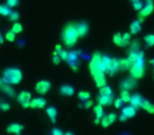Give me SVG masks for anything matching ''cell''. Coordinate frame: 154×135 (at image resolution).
Instances as JSON below:
<instances>
[{
  "mask_svg": "<svg viewBox=\"0 0 154 135\" xmlns=\"http://www.w3.org/2000/svg\"><path fill=\"white\" fill-rule=\"evenodd\" d=\"M89 70H90L91 76L93 77L95 84L98 88L107 84V78H106L107 71H106L103 61H101V54L99 52H95L93 54L90 63H89Z\"/></svg>",
  "mask_w": 154,
  "mask_h": 135,
  "instance_id": "cell-1",
  "label": "cell"
},
{
  "mask_svg": "<svg viewBox=\"0 0 154 135\" xmlns=\"http://www.w3.org/2000/svg\"><path fill=\"white\" fill-rule=\"evenodd\" d=\"M60 36H61L62 42L64 43V45H66V48L74 47L77 43L78 38H79L78 33H77V31H76V28H75V23L70 22V23L66 24V26H63V29H62Z\"/></svg>",
  "mask_w": 154,
  "mask_h": 135,
  "instance_id": "cell-2",
  "label": "cell"
},
{
  "mask_svg": "<svg viewBox=\"0 0 154 135\" xmlns=\"http://www.w3.org/2000/svg\"><path fill=\"white\" fill-rule=\"evenodd\" d=\"M22 72L18 68H7L2 72V82L10 84H18L22 80Z\"/></svg>",
  "mask_w": 154,
  "mask_h": 135,
  "instance_id": "cell-3",
  "label": "cell"
},
{
  "mask_svg": "<svg viewBox=\"0 0 154 135\" xmlns=\"http://www.w3.org/2000/svg\"><path fill=\"white\" fill-rule=\"evenodd\" d=\"M145 58H140V59L136 60V61L131 63L130 69V76H132L135 79H140L143 75H145Z\"/></svg>",
  "mask_w": 154,
  "mask_h": 135,
  "instance_id": "cell-4",
  "label": "cell"
},
{
  "mask_svg": "<svg viewBox=\"0 0 154 135\" xmlns=\"http://www.w3.org/2000/svg\"><path fill=\"white\" fill-rule=\"evenodd\" d=\"M113 42L116 47L125 48L128 47L131 42V33H116L113 36Z\"/></svg>",
  "mask_w": 154,
  "mask_h": 135,
  "instance_id": "cell-5",
  "label": "cell"
},
{
  "mask_svg": "<svg viewBox=\"0 0 154 135\" xmlns=\"http://www.w3.org/2000/svg\"><path fill=\"white\" fill-rule=\"evenodd\" d=\"M66 62L73 71H78V69H79V51H75L74 50V51L69 52Z\"/></svg>",
  "mask_w": 154,
  "mask_h": 135,
  "instance_id": "cell-6",
  "label": "cell"
},
{
  "mask_svg": "<svg viewBox=\"0 0 154 135\" xmlns=\"http://www.w3.org/2000/svg\"><path fill=\"white\" fill-rule=\"evenodd\" d=\"M16 99H17V103H19L22 108L28 109V108H30L32 94H31L29 91H22V92H20L19 94L16 96Z\"/></svg>",
  "mask_w": 154,
  "mask_h": 135,
  "instance_id": "cell-7",
  "label": "cell"
},
{
  "mask_svg": "<svg viewBox=\"0 0 154 135\" xmlns=\"http://www.w3.org/2000/svg\"><path fill=\"white\" fill-rule=\"evenodd\" d=\"M136 108H134L133 106H128V107L122 108V113L119 115V120L120 121H126V120L130 119V118L134 117L136 115Z\"/></svg>",
  "mask_w": 154,
  "mask_h": 135,
  "instance_id": "cell-8",
  "label": "cell"
},
{
  "mask_svg": "<svg viewBox=\"0 0 154 135\" xmlns=\"http://www.w3.org/2000/svg\"><path fill=\"white\" fill-rule=\"evenodd\" d=\"M51 87H52V84L49 80L42 79V80H39V81L35 84V91H36L39 95H45L51 90Z\"/></svg>",
  "mask_w": 154,
  "mask_h": 135,
  "instance_id": "cell-9",
  "label": "cell"
},
{
  "mask_svg": "<svg viewBox=\"0 0 154 135\" xmlns=\"http://www.w3.org/2000/svg\"><path fill=\"white\" fill-rule=\"evenodd\" d=\"M153 11H154L153 1H151V2H147L145 7H143L140 11H138L139 12V13H138V19L143 22V20L148 17V16H150L152 13H153Z\"/></svg>",
  "mask_w": 154,
  "mask_h": 135,
  "instance_id": "cell-10",
  "label": "cell"
},
{
  "mask_svg": "<svg viewBox=\"0 0 154 135\" xmlns=\"http://www.w3.org/2000/svg\"><path fill=\"white\" fill-rule=\"evenodd\" d=\"M135 87H136V79L133 78L132 76L125 78V79H122V81L119 82L120 90L131 91V90H133V89H135Z\"/></svg>",
  "mask_w": 154,
  "mask_h": 135,
  "instance_id": "cell-11",
  "label": "cell"
},
{
  "mask_svg": "<svg viewBox=\"0 0 154 135\" xmlns=\"http://www.w3.org/2000/svg\"><path fill=\"white\" fill-rule=\"evenodd\" d=\"M116 119H117V115L115 113H109L108 115H103V117L100 120V124L103 128H108L112 124H114Z\"/></svg>",
  "mask_w": 154,
  "mask_h": 135,
  "instance_id": "cell-12",
  "label": "cell"
},
{
  "mask_svg": "<svg viewBox=\"0 0 154 135\" xmlns=\"http://www.w3.org/2000/svg\"><path fill=\"white\" fill-rule=\"evenodd\" d=\"M75 28L78 33V36L79 37H85L88 35L89 33V24L85 21H79L75 23Z\"/></svg>",
  "mask_w": 154,
  "mask_h": 135,
  "instance_id": "cell-13",
  "label": "cell"
},
{
  "mask_svg": "<svg viewBox=\"0 0 154 135\" xmlns=\"http://www.w3.org/2000/svg\"><path fill=\"white\" fill-rule=\"evenodd\" d=\"M24 127L22 126L21 124H17V122H13V124H9L7 127V133H10V134H21L23 132Z\"/></svg>",
  "mask_w": 154,
  "mask_h": 135,
  "instance_id": "cell-14",
  "label": "cell"
},
{
  "mask_svg": "<svg viewBox=\"0 0 154 135\" xmlns=\"http://www.w3.org/2000/svg\"><path fill=\"white\" fill-rule=\"evenodd\" d=\"M47 106V100L42 97H37V98H32L30 103L31 109H43Z\"/></svg>",
  "mask_w": 154,
  "mask_h": 135,
  "instance_id": "cell-15",
  "label": "cell"
},
{
  "mask_svg": "<svg viewBox=\"0 0 154 135\" xmlns=\"http://www.w3.org/2000/svg\"><path fill=\"white\" fill-rule=\"evenodd\" d=\"M143 98L140 94L135 93V94L131 95L130 101H129V103H130L131 106H133V107L136 108V109H141V105H143Z\"/></svg>",
  "mask_w": 154,
  "mask_h": 135,
  "instance_id": "cell-16",
  "label": "cell"
},
{
  "mask_svg": "<svg viewBox=\"0 0 154 135\" xmlns=\"http://www.w3.org/2000/svg\"><path fill=\"white\" fill-rule=\"evenodd\" d=\"M93 112H94L95 117H96V119H95V124H100L101 118H103V115H105V112H103V106H101L100 103H97V105L94 106V108H93Z\"/></svg>",
  "mask_w": 154,
  "mask_h": 135,
  "instance_id": "cell-17",
  "label": "cell"
},
{
  "mask_svg": "<svg viewBox=\"0 0 154 135\" xmlns=\"http://www.w3.org/2000/svg\"><path fill=\"white\" fill-rule=\"evenodd\" d=\"M0 90L2 91V93H5V95H8V96L16 97V91H15V89L12 87V84L2 82L1 86H0Z\"/></svg>",
  "mask_w": 154,
  "mask_h": 135,
  "instance_id": "cell-18",
  "label": "cell"
},
{
  "mask_svg": "<svg viewBox=\"0 0 154 135\" xmlns=\"http://www.w3.org/2000/svg\"><path fill=\"white\" fill-rule=\"evenodd\" d=\"M114 101V96H111V95H98L97 97V103H100L103 107L105 106H111Z\"/></svg>",
  "mask_w": 154,
  "mask_h": 135,
  "instance_id": "cell-19",
  "label": "cell"
},
{
  "mask_svg": "<svg viewBox=\"0 0 154 135\" xmlns=\"http://www.w3.org/2000/svg\"><path fill=\"white\" fill-rule=\"evenodd\" d=\"M59 93L63 96H73L75 94V89L71 84H62L59 89Z\"/></svg>",
  "mask_w": 154,
  "mask_h": 135,
  "instance_id": "cell-20",
  "label": "cell"
},
{
  "mask_svg": "<svg viewBox=\"0 0 154 135\" xmlns=\"http://www.w3.org/2000/svg\"><path fill=\"white\" fill-rule=\"evenodd\" d=\"M117 72H119V59L112 57V62H111V66H110L109 71H108V74L112 77V76L115 75Z\"/></svg>",
  "mask_w": 154,
  "mask_h": 135,
  "instance_id": "cell-21",
  "label": "cell"
},
{
  "mask_svg": "<svg viewBox=\"0 0 154 135\" xmlns=\"http://www.w3.org/2000/svg\"><path fill=\"white\" fill-rule=\"evenodd\" d=\"M141 31V21L139 19H136L131 22L130 24V33L131 35H136Z\"/></svg>",
  "mask_w": 154,
  "mask_h": 135,
  "instance_id": "cell-22",
  "label": "cell"
},
{
  "mask_svg": "<svg viewBox=\"0 0 154 135\" xmlns=\"http://www.w3.org/2000/svg\"><path fill=\"white\" fill-rule=\"evenodd\" d=\"M45 113H47L48 117L50 118L53 124H55L56 120H57V110H56L55 107H48L45 109Z\"/></svg>",
  "mask_w": 154,
  "mask_h": 135,
  "instance_id": "cell-23",
  "label": "cell"
},
{
  "mask_svg": "<svg viewBox=\"0 0 154 135\" xmlns=\"http://www.w3.org/2000/svg\"><path fill=\"white\" fill-rule=\"evenodd\" d=\"M141 109L145 110L146 112H148L149 114H154V105L149 100L143 99V103L141 105Z\"/></svg>",
  "mask_w": 154,
  "mask_h": 135,
  "instance_id": "cell-24",
  "label": "cell"
},
{
  "mask_svg": "<svg viewBox=\"0 0 154 135\" xmlns=\"http://www.w3.org/2000/svg\"><path fill=\"white\" fill-rule=\"evenodd\" d=\"M131 66V62L128 58L119 59V71H129Z\"/></svg>",
  "mask_w": 154,
  "mask_h": 135,
  "instance_id": "cell-25",
  "label": "cell"
},
{
  "mask_svg": "<svg viewBox=\"0 0 154 135\" xmlns=\"http://www.w3.org/2000/svg\"><path fill=\"white\" fill-rule=\"evenodd\" d=\"M99 94L100 95H111V96H114L113 90L111 89V87L107 86V84H105V86H103V87L99 88Z\"/></svg>",
  "mask_w": 154,
  "mask_h": 135,
  "instance_id": "cell-26",
  "label": "cell"
},
{
  "mask_svg": "<svg viewBox=\"0 0 154 135\" xmlns=\"http://www.w3.org/2000/svg\"><path fill=\"white\" fill-rule=\"evenodd\" d=\"M11 12H12L11 8H10L7 3H5V5H0V15H1V16L8 17Z\"/></svg>",
  "mask_w": 154,
  "mask_h": 135,
  "instance_id": "cell-27",
  "label": "cell"
},
{
  "mask_svg": "<svg viewBox=\"0 0 154 135\" xmlns=\"http://www.w3.org/2000/svg\"><path fill=\"white\" fill-rule=\"evenodd\" d=\"M143 40L145 43L148 48H151L154 45V34H147L143 37Z\"/></svg>",
  "mask_w": 154,
  "mask_h": 135,
  "instance_id": "cell-28",
  "label": "cell"
},
{
  "mask_svg": "<svg viewBox=\"0 0 154 135\" xmlns=\"http://www.w3.org/2000/svg\"><path fill=\"white\" fill-rule=\"evenodd\" d=\"M77 96H78V98H79L82 101L91 99V94H90V92H88V91H80Z\"/></svg>",
  "mask_w": 154,
  "mask_h": 135,
  "instance_id": "cell-29",
  "label": "cell"
},
{
  "mask_svg": "<svg viewBox=\"0 0 154 135\" xmlns=\"http://www.w3.org/2000/svg\"><path fill=\"white\" fill-rule=\"evenodd\" d=\"M130 97H131V94H130V91H127V90H120V98L126 103H129L130 101Z\"/></svg>",
  "mask_w": 154,
  "mask_h": 135,
  "instance_id": "cell-30",
  "label": "cell"
},
{
  "mask_svg": "<svg viewBox=\"0 0 154 135\" xmlns=\"http://www.w3.org/2000/svg\"><path fill=\"white\" fill-rule=\"evenodd\" d=\"M12 31H13L14 33H15L16 35L17 34H20V33L23 31V26H22L21 23H19V22H15V23L12 26Z\"/></svg>",
  "mask_w": 154,
  "mask_h": 135,
  "instance_id": "cell-31",
  "label": "cell"
},
{
  "mask_svg": "<svg viewBox=\"0 0 154 135\" xmlns=\"http://www.w3.org/2000/svg\"><path fill=\"white\" fill-rule=\"evenodd\" d=\"M5 39L7 41H9V42H13V41H15V39H16V34L12 30L8 31V32L5 33Z\"/></svg>",
  "mask_w": 154,
  "mask_h": 135,
  "instance_id": "cell-32",
  "label": "cell"
},
{
  "mask_svg": "<svg viewBox=\"0 0 154 135\" xmlns=\"http://www.w3.org/2000/svg\"><path fill=\"white\" fill-rule=\"evenodd\" d=\"M8 18H9L10 21L16 22L18 19H19V13L16 12V11H12L11 13H10V15L8 16Z\"/></svg>",
  "mask_w": 154,
  "mask_h": 135,
  "instance_id": "cell-33",
  "label": "cell"
},
{
  "mask_svg": "<svg viewBox=\"0 0 154 135\" xmlns=\"http://www.w3.org/2000/svg\"><path fill=\"white\" fill-rule=\"evenodd\" d=\"M129 48H130V52H132V51H137V50H139V48H140V44H139V41H137V40L131 41L130 44H129Z\"/></svg>",
  "mask_w": 154,
  "mask_h": 135,
  "instance_id": "cell-34",
  "label": "cell"
},
{
  "mask_svg": "<svg viewBox=\"0 0 154 135\" xmlns=\"http://www.w3.org/2000/svg\"><path fill=\"white\" fill-rule=\"evenodd\" d=\"M60 60H61V58H60V56L58 55V52L54 51L53 56H52V62H53L55 66H58V64L60 63Z\"/></svg>",
  "mask_w": 154,
  "mask_h": 135,
  "instance_id": "cell-35",
  "label": "cell"
},
{
  "mask_svg": "<svg viewBox=\"0 0 154 135\" xmlns=\"http://www.w3.org/2000/svg\"><path fill=\"white\" fill-rule=\"evenodd\" d=\"M132 5H133V9L135 11H140L141 9L143 8V2L141 0H137L135 2H132Z\"/></svg>",
  "mask_w": 154,
  "mask_h": 135,
  "instance_id": "cell-36",
  "label": "cell"
},
{
  "mask_svg": "<svg viewBox=\"0 0 154 135\" xmlns=\"http://www.w3.org/2000/svg\"><path fill=\"white\" fill-rule=\"evenodd\" d=\"M113 103H114V107H115L116 109H122V106H124V103H125V101L122 100V99L119 97V98H116V99H114Z\"/></svg>",
  "mask_w": 154,
  "mask_h": 135,
  "instance_id": "cell-37",
  "label": "cell"
},
{
  "mask_svg": "<svg viewBox=\"0 0 154 135\" xmlns=\"http://www.w3.org/2000/svg\"><path fill=\"white\" fill-rule=\"evenodd\" d=\"M68 54H69V52L66 51V50H63V49H61L59 52H58V55L60 56L61 60H63V61H66V58H68Z\"/></svg>",
  "mask_w": 154,
  "mask_h": 135,
  "instance_id": "cell-38",
  "label": "cell"
},
{
  "mask_svg": "<svg viewBox=\"0 0 154 135\" xmlns=\"http://www.w3.org/2000/svg\"><path fill=\"white\" fill-rule=\"evenodd\" d=\"M93 106V101L91 100V99H88V100H85V101H82V103L80 105V107H82V108H85V109H90L91 107Z\"/></svg>",
  "mask_w": 154,
  "mask_h": 135,
  "instance_id": "cell-39",
  "label": "cell"
},
{
  "mask_svg": "<svg viewBox=\"0 0 154 135\" xmlns=\"http://www.w3.org/2000/svg\"><path fill=\"white\" fill-rule=\"evenodd\" d=\"M7 5H9L11 9H13V8H16L19 5V0H7Z\"/></svg>",
  "mask_w": 154,
  "mask_h": 135,
  "instance_id": "cell-40",
  "label": "cell"
},
{
  "mask_svg": "<svg viewBox=\"0 0 154 135\" xmlns=\"http://www.w3.org/2000/svg\"><path fill=\"white\" fill-rule=\"evenodd\" d=\"M11 109V105H10L9 103H7V101H3V103H1V111H9V110Z\"/></svg>",
  "mask_w": 154,
  "mask_h": 135,
  "instance_id": "cell-41",
  "label": "cell"
},
{
  "mask_svg": "<svg viewBox=\"0 0 154 135\" xmlns=\"http://www.w3.org/2000/svg\"><path fill=\"white\" fill-rule=\"evenodd\" d=\"M52 134H53V135H62V134H64V133L62 132L60 129L54 128V129H52Z\"/></svg>",
  "mask_w": 154,
  "mask_h": 135,
  "instance_id": "cell-42",
  "label": "cell"
},
{
  "mask_svg": "<svg viewBox=\"0 0 154 135\" xmlns=\"http://www.w3.org/2000/svg\"><path fill=\"white\" fill-rule=\"evenodd\" d=\"M3 41H5V37H3L2 33L0 32V45L2 44V43H3Z\"/></svg>",
  "mask_w": 154,
  "mask_h": 135,
  "instance_id": "cell-43",
  "label": "cell"
},
{
  "mask_svg": "<svg viewBox=\"0 0 154 135\" xmlns=\"http://www.w3.org/2000/svg\"><path fill=\"white\" fill-rule=\"evenodd\" d=\"M61 49H62V48H61V45H60V44H56V45H55V51L59 52Z\"/></svg>",
  "mask_w": 154,
  "mask_h": 135,
  "instance_id": "cell-44",
  "label": "cell"
},
{
  "mask_svg": "<svg viewBox=\"0 0 154 135\" xmlns=\"http://www.w3.org/2000/svg\"><path fill=\"white\" fill-rule=\"evenodd\" d=\"M150 63H152V64H153V66H154V59H150Z\"/></svg>",
  "mask_w": 154,
  "mask_h": 135,
  "instance_id": "cell-45",
  "label": "cell"
},
{
  "mask_svg": "<svg viewBox=\"0 0 154 135\" xmlns=\"http://www.w3.org/2000/svg\"><path fill=\"white\" fill-rule=\"evenodd\" d=\"M1 84H2V78L0 77V86H1Z\"/></svg>",
  "mask_w": 154,
  "mask_h": 135,
  "instance_id": "cell-46",
  "label": "cell"
},
{
  "mask_svg": "<svg viewBox=\"0 0 154 135\" xmlns=\"http://www.w3.org/2000/svg\"><path fill=\"white\" fill-rule=\"evenodd\" d=\"M147 2H151V1H153V0H146Z\"/></svg>",
  "mask_w": 154,
  "mask_h": 135,
  "instance_id": "cell-47",
  "label": "cell"
},
{
  "mask_svg": "<svg viewBox=\"0 0 154 135\" xmlns=\"http://www.w3.org/2000/svg\"><path fill=\"white\" fill-rule=\"evenodd\" d=\"M135 1H137V0H131V2H135Z\"/></svg>",
  "mask_w": 154,
  "mask_h": 135,
  "instance_id": "cell-48",
  "label": "cell"
},
{
  "mask_svg": "<svg viewBox=\"0 0 154 135\" xmlns=\"http://www.w3.org/2000/svg\"><path fill=\"white\" fill-rule=\"evenodd\" d=\"M0 110H1V103H0Z\"/></svg>",
  "mask_w": 154,
  "mask_h": 135,
  "instance_id": "cell-49",
  "label": "cell"
}]
</instances>
